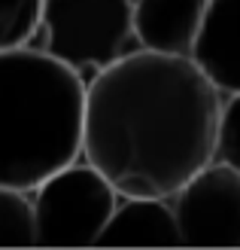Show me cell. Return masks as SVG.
<instances>
[{"mask_svg":"<svg viewBox=\"0 0 240 250\" xmlns=\"http://www.w3.org/2000/svg\"><path fill=\"white\" fill-rule=\"evenodd\" d=\"M222 92L188 55L134 49L85 89L82 159L119 195L170 198L216 156Z\"/></svg>","mask_w":240,"mask_h":250,"instance_id":"cell-1","label":"cell"},{"mask_svg":"<svg viewBox=\"0 0 240 250\" xmlns=\"http://www.w3.org/2000/svg\"><path fill=\"white\" fill-rule=\"evenodd\" d=\"M85 89L46 49H0V183L31 192L82 156Z\"/></svg>","mask_w":240,"mask_h":250,"instance_id":"cell-2","label":"cell"},{"mask_svg":"<svg viewBox=\"0 0 240 250\" xmlns=\"http://www.w3.org/2000/svg\"><path fill=\"white\" fill-rule=\"evenodd\" d=\"M43 49L73 70H104L140 49L134 34V0H43Z\"/></svg>","mask_w":240,"mask_h":250,"instance_id":"cell-3","label":"cell"},{"mask_svg":"<svg viewBox=\"0 0 240 250\" xmlns=\"http://www.w3.org/2000/svg\"><path fill=\"white\" fill-rule=\"evenodd\" d=\"M119 189L88 159H76L31 189L37 244L43 247H88L100 241Z\"/></svg>","mask_w":240,"mask_h":250,"instance_id":"cell-4","label":"cell"},{"mask_svg":"<svg viewBox=\"0 0 240 250\" xmlns=\"http://www.w3.org/2000/svg\"><path fill=\"white\" fill-rule=\"evenodd\" d=\"M183 244H240V171L213 159L170 195Z\"/></svg>","mask_w":240,"mask_h":250,"instance_id":"cell-5","label":"cell"},{"mask_svg":"<svg viewBox=\"0 0 240 250\" xmlns=\"http://www.w3.org/2000/svg\"><path fill=\"white\" fill-rule=\"evenodd\" d=\"M210 0H134V34L140 49L192 58Z\"/></svg>","mask_w":240,"mask_h":250,"instance_id":"cell-6","label":"cell"},{"mask_svg":"<svg viewBox=\"0 0 240 250\" xmlns=\"http://www.w3.org/2000/svg\"><path fill=\"white\" fill-rule=\"evenodd\" d=\"M192 61L222 95L240 92V0H210Z\"/></svg>","mask_w":240,"mask_h":250,"instance_id":"cell-7","label":"cell"},{"mask_svg":"<svg viewBox=\"0 0 240 250\" xmlns=\"http://www.w3.org/2000/svg\"><path fill=\"white\" fill-rule=\"evenodd\" d=\"M104 247H173L183 244L170 198L122 195L107 229L100 232Z\"/></svg>","mask_w":240,"mask_h":250,"instance_id":"cell-8","label":"cell"},{"mask_svg":"<svg viewBox=\"0 0 240 250\" xmlns=\"http://www.w3.org/2000/svg\"><path fill=\"white\" fill-rule=\"evenodd\" d=\"M31 244H37L31 192L0 183V247H31Z\"/></svg>","mask_w":240,"mask_h":250,"instance_id":"cell-9","label":"cell"},{"mask_svg":"<svg viewBox=\"0 0 240 250\" xmlns=\"http://www.w3.org/2000/svg\"><path fill=\"white\" fill-rule=\"evenodd\" d=\"M43 0H0V49L28 46L40 31Z\"/></svg>","mask_w":240,"mask_h":250,"instance_id":"cell-10","label":"cell"},{"mask_svg":"<svg viewBox=\"0 0 240 250\" xmlns=\"http://www.w3.org/2000/svg\"><path fill=\"white\" fill-rule=\"evenodd\" d=\"M240 171V92L222 95V113H219V128H216V156Z\"/></svg>","mask_w":240,"mask_h":250,"instance_id":"cell-11","label":"cell"}]
</instances>
